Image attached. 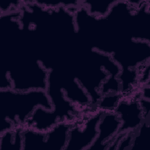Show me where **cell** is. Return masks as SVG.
Returning a JSON list of instances; mask_svg holds the SVG:
<instances>
[{
  "label": "cell",
  "mask_w": 150,
  "mask_h": 150,
  "mask_svg": "<svg viewBox=\"0 0 150 150\" xmlns=\"http://www.w3.org/2000/svg\"><path fill=\"white\" fill-rule=\"evenodd\" d=\"M1 104L4 118L12 121L16 127L23 126L38 107L53 110L52 102L45 90L18 91L12 89L1 90Z\"/></svg>",
  "instance_id": "obj_1"
},
{
  "label": "cell",
  "mask_w": 150,
  "mask_h": 150,
  "mask_svg": "<svg viewBox=\"0 0 150 150\" xmlns=\"http://www.w3.org/2000/svg\"><path fill=\"white\" fill-rule=\"evenodd\" d=\"M42 64L35 62L22 69L9 71L8 76L12 82V90L18 91L45 90L47 87L49 72Z\"/></svg>",
  "instance_id": "obj_2"
},
{
  "label": "cell",
  "mask_w": 150,
  "mask_h": 150,
  "mask_svg": "<svg viewBox=\"0 0 150 150\" xmlns=\"http://www.w3.org/2000/svg\"><path fill=\"white\" fill-rule=\"evenodd\" d=\"M104 112L100 111L81 125H71L65 149H88L97 137V125Z\"/></svg>",
  "instance_id": "obj_3"
},
{
  "label": "cell",
  "mask_w": 150,
  "mask_h": 150,
  "mask_svg": "<svg viewBox=\"0 0 150 150\" xmlns=\"http://www.w3.org/2000/svg\"><path fill=\"white\" fill-rule=\"evenodd\" d=\"M114 111L121 121L118 134L136 131L144 120L142 108L138 101H120Z\"/></svg>",
  "instance_id": "obj_4"
},
{
  "label": "cell",
  "mask_w": 150,
  "mask_h": 150,
  "mask_svg": "<svg viewBox=\"0 0 150 150\" xmlns=\"http://www.w3.org/2000/svg\"><path fill=\"white\" fill-rule=\"evenodd\" d=\"M121 121L114 111H104L97 125L98 134L92 145L88 148L105 149L110 145L114 137L118 134Z\"/></svg>",
  "instance_id": "obj_5"
},
{
  "label": "cell",
  "mask_w": 150,
  "mask_h": 150,
  "mask_svg": "<svg viewBox=\"0 0 150 150\" xmlns=\"http://www.w3.org/2000/svg\"><path fill=\"white\" fill-rule=\"evenodd\" d=\"M71 124L60 122L46 132L45 149H65L69 138V131Z\"/></svg>",
  "instance_id": "obj_6"
},
{
  "label": "cell",
  "mask_w": 150,
  "mask_h": 150,
  "mask_svg": "<svg viewBox=\"0 0 150 150\" xmlns=\"http://www.w3.org/2000/svg\"><path fill=\"white\" fill-rule=\"evenodd\" d=\"M23 149H43L45 146L46 132H42L30 128L22 130Z\"/></svg>",
  "instance_id": "obj_7"
},
{
  "label": "cell",
  "mask_w": 150,
  "mask_h": 150,
  "mask_svg": "<svg viewBox=\"0 0 150 150\" xmlns=\"http://www.w3.org/2000/svg\"><path fill=\"white\" fill-rule=\"evenodd\" d=\"M120 101V97L119 94L117 93L114 94H107L104 95V97L101 99V101L100 103V105L102 107H104V108L111 110L112 108L113 111L117 104Z\"/></svg>",
  "instance_id": "obj_8"
}]
</instances>
